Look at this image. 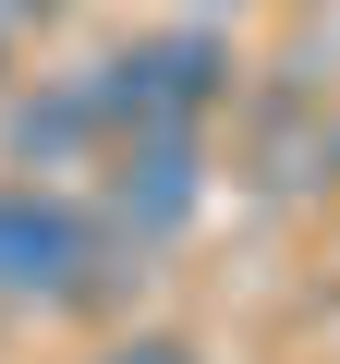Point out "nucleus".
Segmentation results:
<instances>
[{"instance_id":"2","label":"nucleus","mask_w":340,"mask_h":364,"mask_svg":"<svg viewBox=\"0 0 340 364\" xmlns=\"http://www.w3.org/2000/svg\"><path fill=\"white\" fill-rule=\"evenodd\" d=\"M183 207H195V134H146V146L122 158V219L170 231Z\"/></svg>"},{"instance_id":"3","label":"nucleus","mask_w":340,"mask_h":364,"mask_svg":"<svg viewBox=\"0 0 340 364\" xmlns=\"http://www.w3.org/2000/svg\"><path fill=\"white\" fill-rule=\"evenodd\" d=\"M110 364H195L183 340H134V352H110Z\"/></svg>"},{"instance_id":"1","label":"nucleus","mask_w":340,"mask_h":364,"mask_svg":"<svg viewBox=\"0 0 340 364\" xmlns=\"http://www.w3.org/2000/svg\"><path fill=\"white\" fill-rule=\"evenodd\" d=\"M219 49L207 37H158V49H134V61H110V85H97V109H122V122H146V134H183L207 97H219Z\"/></svg>"}]
</instances>
